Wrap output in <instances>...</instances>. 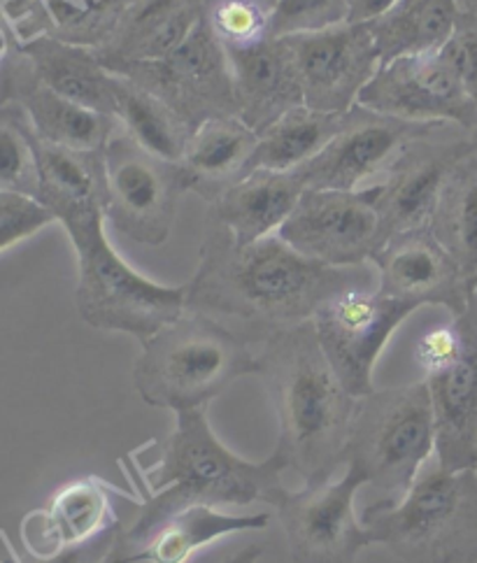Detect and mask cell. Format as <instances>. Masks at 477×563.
I'll return each instance as SVG.
<instances>
[{"label":"cell","mask_w":477,"mask_h":563,"mask_svg":"<svg viewBox=\"0 0 477 563\" xmlns=\"http://www.w3.org/2000/svg\"><path fill=\"white\" fill-rule=\"evenodd\" d=\"M187 310L229 317L264 331L291 329L312 321L335 294L352 287H377L370 266L333 268L289 247L280 235L237 245L208 221L201 258L187 282Z\"/></svg>","instance_id":"obj_1"},{"label":"cell","mask_w":477,"mask_h":563,"mask_svg":"<svg viewBox=\"0 0 477 563\" xmlns=\"http://www.w3.org/2000/svg\"><path fill=\"white\" fill-rule=\"evenodd\" d=\"M208 408L175 412L170 435L154 438L156 461L137 466L143 477L141 506L129 527L126 542L133 548L170 515L193 506H252L268 503L277 508L287 496L282 473L287 459L273 452L264 461H247L233 454L214 435Z\"/></svg>","instance_id":"obj_2"},{"label":"cell","mask_w":477,"mask_h":563,"mask_svg":"<svg viewBox=\"0 0 477 563\" xmlns=\"http://www.w3.org/2000/svg\"><path fill=\"white\" fill-rule=\"evenodd\" d=\"M256 358V375L264 377L280 421L275 450L301 475L303 487L326 485L345 466L359 398L337 379L312 321L268 333Z\"/></svg>","instance_id":"obj_3"},{"label":"cell","mask_w":477,"mask_h":563,"mask_svg":"<svg viewBox=\"0 0 477 563\" xmlns=\"http://www.w3.org/2000/svg\"><path fill=\"white\" fill-rule=\"evenodd\" d=\"M258 373L245 340L220 319L187 310L143 343L133 364V387L162 410L208 408L231 382Z\"/></svg>","instance_id":"obj_4"},{"label":"cell","mask_w":477,"mask_h":563,"mask_svg":"<svg viewBox=\"0 0 477 563\" xmlns=\"http://www.w3.org/2000/svg\"><path fill=\"white\" fill-rule=\"evenodd\" d=\"M359 517L370 545L406 563H477V471L435 461L403 498L368 503Z\"/></svg>","instance_id":"obj_5"},{"label":"cell","mask_w":477,"mask_h":563,"mask_svg":"<svg viewBox=\"0 0 477 563\" xmlns=\"http://www.w3.org/2000/svg\"><path fill=\"white\" fill-rule=\"evenodd\" d=\"M106 214L66 224L77 256L75 306L91 329L149 340L187 312V287L162 285L137 273L106 233Z\"/></svg>","instance_id":"obj_6"},{"label":"cell","mask_w":477,"mask_h":563,"mask_svg":"<svg viewBox=\"0 0 477 563\" xmlns=\"http://www.w3.org/2000/svg\"><path fill=\"white\" fill-rule=\"evenodd\" d=\"M433 452L435 419L424 379L359 398L345 466L359 468L382 498H403Z\"/></svg>","instance_id":"obj_7"},{"label":"cell","mask_w":477,"mask_h":563,"mask_svg":"<svg viewBox=\"0 0 477 563\" xmlns=\"http://www.w3.org/2000/svg\"><path fill=\"white\" fill-rule=\"evenodd\" d=\"M106 219L137 245L168 243L177 206L189 191L180 164L143 150L119 126L103 147Z\"/></svg>","instance_id":"obj_8"},{"label":"cell","mask_w":477,"mask_h":563,"mask_svg":"<svg viewBox=\"0 0 477 563\" xmlns=\"http://www.w3.org/2000/svg\"><path fill=\"white\" fill-rule=\"evenodd\" d=\"M110 73L129 77L162 98L193 131L208 119L235 117L229 52L217 37L210 16L162 62L124 64L110 68Z\"/></svg>","instance_id":"obj_9"},{"label":"cell","mask_w":477,"mask_h":563,"mask_svg":"<svg viewBox=\"0 0 477 563\" xmlns=\"http://www.w3.org/2000/svg\"><path fill=\"white\" fill-rule=\"evenodd\" d=\"M406 300L377 291V287H352L331 296L314 312L312 327L343 387L364 398L373 389L377 358L403 321L417 312Z\"/></svg>","instance_id":"obj_10"},{"label":"cell","mask_w":477,"mask_h":563,"mask_svg":"<svg viewBox=\"0 0 477 563\" xmlns=\"http://www.w3.org/2000/svg\"><path fill=\"white\" fill-rule=\"evenodd\" d=\"M377 194V185L359 191L306 189L277 235L324 266H366L380 250Z\"/></svg>","instance_id":"obj_11"},{"label":"cell","mask_w":477,"mask_h":563,"mask_svg":"<svg viewBox=\"0 0 477 563\" xmlns=\"http://www.w3.org/2000/svg\"><path fill=\"white\" fill-rule=\"evenodd\" d=\"M364 485H368L366 475L356 466H345L335 482L287 492L275 510L293 563H354L370 545L362 517L354 510L356 492Z\"/></svg>","instance_id":"obj_12"},{"label":"cell","mask_w":477,"mask_h":563,"mask_svg":"<svg viewBox=\"0 0 477 563\" xmlns=\"http://www.w3.org/2000/svg\"><path fill=\"white\" fill-rule=\"evenodd\" d=\"M359 106L414 124L477 131V106L441 52L393 58L377 68Z\"/></svg>","instance_id":"obj_13"},{"label":"cell","mask_w":477,"mask_h":563,"mask_svg":"<svg viewBox=\"0 0 477 563\" xmlns=\"http://www.w3.org/2000/svg\"><path fill=\"white\" fill-rule=\"evenodd\" d=\"M443 126L414 124L387 117L356 103L345 112L343 126L310 164L298 168L306 189L359 191L377 177H385L401 154Z\"/></svg>","instance_id":"obj_14"},{"label":"cell","mask_w":477,"mask_h":563,"mask_svg":"<svg viewBox=\"0 0 477 563\" xmlns=\"http://www.w3.org/2000/svg\"><path fill=\"white\" fill-rule=\"evenodd\" d=\"M445 129L414 140L380 183H375L380 187L375 203L380 247L396 235L431 227L450 173L477 150L475 133L445 135Z\"/></svg>","instance_id":"obj_15"},{"label":"cell","mask_w":477,"mask_h":563,"mask_svg":"<svg viewBox=\"0 0 477 563\" xmlns=\"http://www.w3.org/2000/svg\"><path fill=\"white\" fill-rule=\"evenodd\" d=\"M285 40L301 82L303 106L312 110L350 112L382 66L370 24L345 22Z\"/></svg>","instance_id":"obj_16"},{"label":"cell","mask_w":477,"mask_h":563,"mask_svg":"<svg viewBox=\"0 0 477 563\" xmlns=\"http://www.w3.org/2000/svg\"><path fill=\"white\" fill-rule=\"evenodd\" d=\"M3 103L24 110L40 143L73 152H103L119 129L114 117L77 106L47 87L19 52L16 40L0 62V106Z\"/></svg>","instance_id":"obj_17"},{"label":"cell","mask_w":477,"mask_h":563,"mask_svg":"<svg viewBox=\"0 0 477 563\" xmlns=\"http://www.w3.org/2000/svg\"><path fill=\"white\" fill-rule=\"evenodd\" d=\"M370 264L377 291L385 296L414 308L441 306L452 317L468 308V277L429 229L391 238L375 252Z\"/></svg>","instance_id":"obj_18"},{"label":"cell","mask_w":477,"mask_h":563,"mask_svg":"<svg viewBox=\"0 0 477 563\" xmlns=\"http://www.w3.org/2000/svg\"><path fill=\"white\" fill-rule=\"evenodd\" d=\"M464 350L445 371L424 377L435 419V461L445 471H477V312L456 317Z\"/></svg>","instance_id":"obj_19"},{"label":"cell","mask_w":477,"mask_h":563,"mask_svg":"<svg viewBox=\"0 0 477 563\" xmlns=\"http://www.w3.org/2000/svg\"><path fill=\"white\" fill-rule=\"evenodd\" d=\"M112 496H124L96 475L68 482L49 498L45 508L22 519V542L35 559H47L66 548L85 545L117 525Z\"/></svg>","instance_id":"obj_20"},{"label":"cell","mask_w":477,"mask_h":563,"mask_svg":"<svg viewBox=\"0 0 477 563\" xmlns=\"http://www.w3.org/2000/svg\"><path fill=\"white\" fill-rule=\"evenodd\" d=\"M235 117L256 135L264 133L289 110L303 106V91L285 37H266L241 49H226Z\"/></svg>","instance_id":"obj_21"},{"label":"cell","mask_w":477,"mask_h":563,"mask_svg":"<svg viewBox=\"0 0 477 563\" xmlns=\"http://www.w3.org/2000/svg\"><path fill=\"white\" fill-rule=\"evenodd\" d=\"M214 0H131L98 58L110 70L124 64L162 62L208 16Z\"/></svg>","instance_id":"obj_22"},{"label":"cell","mask_w":477,"mask_h":563,"mask_svg":"<svg viewBox=\"0 0 477 563\" xmlns=\"http://www.w3.org/2000/svg\"><path fill=\"white\" fill-rule=\"evenodd\" d=\"M303 191L298 170H252L210 200L208 221L222 227L237 245H252L280 231Z\"/></svg>","instance_id":"obj_23"},{"label":"cell","mask_w":477,"mask_h":563,"mask_svg":"<svg viewBox=\"0 0 477 563\" xmlns=\"http://www.w3.org/2000/svg\"><path fill=\"white\" fill-rule=\"evenodd\" d=\"M37 203L56 224L106 214L103 152H73L37 140Z\"/></svg>","instance_id":"obj_24"},{"label":"cell","mask_w":477,"mask_h":563,"mask_svg":"<svg viewBox=\"0 0 477 563\" xmlns=\"http://www.w3.org/2000/svg\"><path fill=\"white\" fill-rule=\"evenodd\" d=\"M35 75L56 93L77 106L114 117V75L103 66L93 49L62 43L40 35L29 43H16Z\"/></svg>","instance_id":"obj_25"},{"label":"cell","mask_w":477,"mask_h":563,"mask_svg":"<svg viewBox=\"0 0 477 563\" xmlns=\"http://www.w3.org/2000/svg\"><path fill=\"white\" fill-rule=\"evenodd\" d=\"M258 135L237 117H214L198 126L185 150L180 166L189 191L203 200L220 196L247 175Z\"/></svg>","instance_id":"obj_26"},{"label":"cell","mask_w":477,"mask_h":563,"mask_svg":"<svg viewBox=\"0 0 477 563\" xmlns=\"http://www.w3.org/2000/svg\"><path fill=\"white\" fill-rule=\"evenodd\" d=\"M268 512L231 515L210 506H193L164 519L137 545H129L143 563H187L210 542L245 531L268 529Z\"/></svg>","instance_id":"obj_27"},{"label":"cell","mask_w":477,"mask_h":563,"mask_svg":"<svg viewBox=\"0 0 477 563\" xmlns=\"http://www.w3.org/2000/svg\"><path fill=\"white\" fill-rule=\"evenodd\" d=\"M459 0H396L370 24L382 64L401 56L441 52L459 26Z\"/></svg>","instance_id":"obj_28"},{"label":"cell","mask_w":477,"mask_h":563,"mask_svg":"<svg viewBox=\"0 0 477 563\" xmlns=\"http://www.w3.org/2000/svg\"><path fill=\"white\" fill-rule=\"evenodd\" d=\"M343 119L345 114L312 110L308 106L289 110L264 133H258L247 173H289L303 168L341 131Z\"/></svg>","instance_id":"obj_29"},{"label":"cell","mask_w":477,"mask_h":563,"mask_svg":"<svg viewBox=\"0 0 477 563\" xmlns=\"http://www.w3.org/2000/svg\"><path fill=\"white\" fill-rule=\"evenodd\" d=\"M114 119L137 145L170 164H180L193 133L162 98L122 75H114Z\"/></svg>","instance_id":"obj_30"},{"label":"cell","mask_w":477,"mask_h":563,"mask_svg":"<svg viewBox=\"0 0 477 563\" xmlns=\"http://www.w3.org/2000/svg\"><path fill=\"white\" fill-rule=\"evenodd\" d=\"M429 231L470 279L477 271V150L450 173Z\"/></svg>","instance_id":"obj_31"},{"label":"cell","mask_w":477,"mask_h":563,"mask_svg":"<svg viewBox=\"0 0 477 563\" xmlns=\"http://www.w3.org/2000/svg\"><path fill=\"white\" fill-rule=\"evenodd\" d=\"M37 135L24 110L0 106V194H22L37 200Z\"/></svg>","instance_id":"obj_32"},{"label":"cell","mask_w":477,"mask_h":563,"mask_svg":"<svg viewBox=\"0 0 477 563\" xmlns=\"http://www.w3.org/2000/svg\"><path fill=\"white\" fill-rule=\"evenodd\" d=\"M208 16L226 49L252 47L270 37V10L254 0H214Z\"/></svg>","instance_id":"obj_33"},{"label":"cell","mask_w":477,"mask_h":563,"mask_svg":"<svg viewBox=\"0 0 477 563\" xmlns=\"http://www.w3.org/2000/svg\"><path fill=\"white\" fill-rule=\"evenodd\" d=\"M347 0H277L270 12V37L326 31L347 22Z\"/></svg>","instance_id":"obj_34"},{"label":"cell","mask_w":477,"mask_h":563,"mask_svg":"<svg viewBox=\"0 0 477 563\" xmlns=\"http://www.w3.org/2000/svg\"><path fill=\"white\" fill-rule=\"evenodd\" d=\"M54 224V217L35 198L0 194V252H5Z\"/></svg>","instance_id":"obj_35"},{"label":"cell","mask_w":477,"mask_h":563,"mask_svg":"<svg viewBox=\"0 0 477 563\" xmlns=\"http://www.w3.org/2000/svg\"><path fill=\"white\" fill-rule=\"evenodd\" d=\"M464 350V331L456 317H452L450 324L433 327L420 335L414 345V361L422 368L424 377L435 375L452 366L459 358Z\"/></svg>","instance_id":"obj_36"},{"label":"cell","mask_w":477,"mask_h":563,"mask_svg":"<svg viewBox=\"0 0 477 563\" xmlns=\"http://www.w3.org/2000/svg\"><path fill=\"white\" fill-rule=\"evenodd\" d=\"M445 62L454 68L456 77L462 79L464 89L475 100L477 106V26L468 24L466 19L459 16V26H456L450 43L441 49Z\"/></svg>","instance_id":"obj_37"},{"label":"cell","mask_w":477,"mask_h":563,"mask_svg":"<svg viewBox=\"0 0 477 563\" xmlns=\"http://www.w3.org/2000/svg\"><path fill=\"white\" fill-rule=\"evenodd\" d=\"M122 521H117L112 529H108L106 533H101L98 538L85 542V545H75V548H66L62 552H56L47 559H35V563H103L106 556L110 554L114 540L122 531ZM19 563V561H14Z\"/></svg>","instance_id":"obj_38"},{"label":"cell","mask_w":477,"mask_h":563,"mask_svg":"<svg viewBox=\"0 0 477 563\" xmlns=\"http://www.w3.org/2000/svg\"><path fill=\"white\" fill-rule=\"evenodd\" d=\"M396 0H347L350 24H373L393 8Z\"/></svg>","instance_id":"obj_39"},{"label":"cell","mask_w":477,"mask_h":563,"mask_svg":"<svg viewBox=\"0 0 477 563\" xmlns=\"http://www.w3.org/2000/svg\"><path fill=\"white\" fill-rule=\"evenodd\" d=\"M103 563H143L141 559L135 556V552L129 548L126 536H124V527H122V531H119L114 545H112V550H110V554L106 556Z\"/></svg>","instance_id":"obj_40"},{"label":"cell","mask_w":477,"mask_h":563,"mask_svg":"<svg viewBox=\"0 0 477 563\" xmlns=\"http://www.w3.org/2000/svg\"><path fill=\"white\" fill-rule=\"evenodd\" d=\"M262 554H264V548L262 545H247V548H243V550H237L235 554H231L224 563H258V559H262Z\"/></svg>","instance_id":"obj_41"},{"label":"cell","mask_w":477,"mask_h":563,"mask_svg":"<svg viewBox=\"0 0 477 563\" xmlns=\"http://www.w3.org/2000/svg\"><path fill=\"white\" fill-rule=\"evenodd\" d=\"M12 45H14V35L3 19H0V62H3V56L10 52Z\"/></svg>","instance_id":"obj_42"},{"label":"cell","mask_w":477,"mask_h":563,"mask_svg":"<svg viewBox=\"0 0 477 563\" xmlns=\"http://www.w3.org/2000/svg\"><path fill=\"white\" fill-rule=\"evenodd\" d=\"M459 5H462V19L477 26V0H459Z\"/></svg>","instance_id":"obj_43"},{"label":"cell","mask_w":477,"mask_h":563,"mask_svg":"<svg viewBox=\"0 0 477 563\" xmlns=\"http://www.w3.org/2000/svg\"><path fill=\"white\" fill-rule=\"evenodd\" d=\"M468 306L477 312V271H475V275L468 279Z\"/></svg>","instance_id":"obj_44"},{"label":"cell","mask_w":477,"mask_h":563,"mask_svg":"<svg viewBox=\"0 0 477 563\" xmlns=\"http://www.w3.org/2000/svg\"><path fill=\"white\" fill-rule=\"evenodd\" d=\"M254 3H258L262 8H266V10H270V12H273V8H275L277 0H254Z\"/></svg>","instance_id":"obj_45"},{"label":"cell","mask_w":477,"mask_h":563,"mask_svg":"<svg viewBox=\"0 0 477 563\" xmlns=\"http://www.w3.org/2000/svg\"><path fill=\"white\" fill-rule=\"evenodd\" d=\"M12 3H16V0H0V19H3V12H5Z\"/></svg>","instance_id":"obj_46"},{"label":"cell","mask_w":477,"mask_h":563,"mask_svg":"<svg viewBox=\"0 0 477 563\" xmlns=\"http://www.w3.org/2000/svg\"><path fill=\"white\" fill-rule=\"evenodd\" d=\"M475 137H477V131H475Z\"/></svg>","instance_id":"obj_47"}]
</instances>
